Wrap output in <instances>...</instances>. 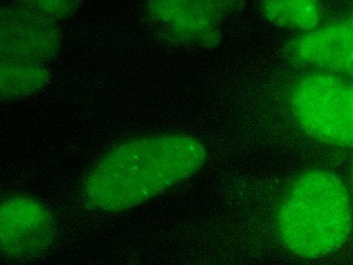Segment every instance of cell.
Instances as JSON below:
<instances>
[{
	"label": "cell",
	"instance_id": "obj_2",
	"mask_svg": "<svg viewBox=\"0 0 353 265\" xmlns=\"http://www.w3.org/2000/svg\"><path fill=\"white\" fill-rule=\"evenodd\" d=\"M353 224L351 198L343 181L333 172L313 169L291 183L276 212L275 226L283 246L307 259L340 249Z\"/></svg>",
	"mask_w": 353,
	"mask_h": 265
},
{
	"label": "cell",
	"instance_id": "obj_5",
	"mask_svg": "<svg viewBox=\"0 0 353 265\" xmlns=\"http://www.w3.org/2000/svg\"><path fill=\"white\" fill-rule=\"evenodd\" d=\"M262 8L271 21L286 27L309 28L315 26L319 18L318 7L311 1H269Z\"/></svg>",
	"mask_w": 353,
	"mask_h": 265
},
{
	"label": "cell",
	"instance_id": "obj_4",
	"mask_svg": "<svg viewBox=\"0 0 353 265\" xmlns=\"http://www.w3.org/2000/svg\"><path fill=\"white\" fill-rule=\"evenodd\" d=\"M50 212L28 197H11L1 207V246L13 257H27L47 248L54 236Z\"/></svg>",
	"mask_w": 353,
	"mask_h": 265
},
{
	"label": "cell",
	"instance_id": "obj_3",
	"mask_svg": "<svg viewBox=\"0 0 353 265\" xmlns=\"http://www.w3.org/2000/svg\"><path fill=\"white\" fill-rule=\"evenodd\" d=\"M292 104L300 126L310 137L353 148V103L349 86L331 76H308L296 87Z\"/></svg>",
	"mask_w": 353,
	"mask_h": 265
},
{
	"label": "cell",
	"instance_id": "obj_6",
	"mask_svg": "<svg viewBox=\"0 0 353 265\" xmlns=\"http://www.w3.org/2000/svg\"><path fill=\"white\" fill-rule=\"evenodd\" d=\"M163 18L179 28H204L216 19L219 8L213 2L166 1L161 6Z\"/></svg>",
	"mask_w": 353,
	"mask_h": 265
},
{
	"label": "cell",
	"instance_id": "obj_7",
	"mask_svg": "<svg viewBox=\"0 0 353 265\" xmlns=\"http://www.w3.org/2000/svg\"><path fill=\"white\" fill-rule=\"evenodd\" d=\"M349 88H350V97H351L352 101L353 103V85L349 86Z\"/></svg>",
	"mask_w": 353,
	"mask_h": 265
},
{
	"label": "cell",
	"instance_id": "obj_1",
	"mask_svg": "<svg viewBox=\"0 0 353 265\" xmlns=\"http://www.w3.org/2000/svg\"><path fill=\"white\" fill-rule=\"evenodd\" d=\"M205 158L201 143L188 135L133 141L114 149L94 166L85 181L84 194L99 209H129L192 176Z\"/></svg>",
	"mask_w": 353,
	"mask_h": 265
},
{
	"label": "cell",
	"instance_id": "obj_8",
	"mask_svg": "<svg viewBox=\"0 0 353 265\" xmlns=\"http://www.w3.org/2000/svg\"><path fill=\"white\" fill-rule=\"evenodd\" d=\"M350 175H351V179H352V181L353 184V160H352V162L351 164V168H350Z\"/></svg>",
	"mask_w": 353,
	"mask_h": 265
}]
</instances>
